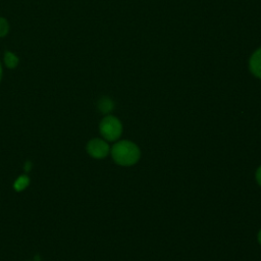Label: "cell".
I'll list each match as a JSON object with an SVG mask.
<instances>
[{"label":"cell","mask_w":261,"mask_h":261,"mask_svg":"<svg viewBox=\"0 0 261 261\" xmlns=\"http://www.w3.org/2000/svg\"><path fill=\"white\" fill-rule=\"evenodd\" d=\"M112 158L122 166H130L138 162L141 156L139 147L130 141H120L111 149Z\"/></svg>","instance_id":"1"},{"label":"cell","mask_w":261,"mask_h":261,"mask_svg":"<svg viewBox=\"0 0 261 261\" xmlns=\"http://www.w3.org/2000/svg\"><path fill=\"white\" fill-rule=\"evenodd\" d=\"M122 132V125L118 118L108 115L100 122V133L108 141L117 140Z\"/></svg>","instance_id":"2"},{"label":"cell","mask_w":261,"mask_h":261,"mask_svg":"<svg viewBox=\"0 0 261 261\" xmlns=\"http://www.w3.org/2000/svg\"><path fill=\"white\" fill-rule=\"evenodd\" d=\"M87 150L91 156L95 158H104L109 153V146L103 140L94 139L88 143Z\"/></svg>","instance_id":"3"},{"label":"cell","mask_w":261,"mask_h":261,"mask_svg":"<svg viewBox=\"0 0 261 261\" xmlns=\"http://www.w3.org/2000/svg\"><path fill=\"white\" fill-rule=\"evenodd\" d=\"M250 70L254 76L261 79V48L252 55L250 59Z\"/></svg>","instance_id":"4"},{"label":"cell","mask_w":261,"mask_h":261,"mask_svg":"<svg viewBox=\"0 0 261 261\" xmlns=\"http://www.w3.org/2000/svg\"><path fill=\"white\" fill-rule=\"evenodd\" d=\"M114 107L113 101L108 97H103L98 102V108L102 113H109Z\"/></svg>","instance_id":"5"},{"label":"cell","mask_w":261,"mask_h":261,"mask_svg":"<svg viewBox=\"0 0 261 261\" xmlns=\"http://www.w3.org/2000/svg\"><path fill=\"white\" fill-rule=\"evenodd\" d=\"M5 62L8 68L15 69L19 64V58L14 53L7 51L5 55Z\"/></svg>","instance_id":"6"},{"label":"cell","mask_w":261,"mask_h":261,"mask_svg":"<svg viewBox=\"0 0 261 261\" xmlns=\"http://www.w3.org/2000/svg\"><path fill=\"white\" fill-rule=\"evenodd\" d=\"M29 182H30V181H29V178H28V177L22 176V177H20V178L16 181V183H15V189H16L17 191H22V190H24L25 188L28 187Z\"/></svg>","instance_id":"7"},{"label":"cell","mask_w":261,"mask_h":261,"mask_svg":"<svg viewBox=\"0 0 261 261\" xmlns=\"http://www.w3.org/2000/svg\"><path fill=\"white\" fill-rule=\"evenodd\" d=\"M10 26L6 19L0 18V37H4L9 33Z\"/></svg>","instance_id":"8"},{"label":"cell","mask_w":261,"mask_h":261,"mask_svg":"<svg viewBox=\"0 0 261 261\" xmlns=\"http://www.w3.org/2000/svg\"><path fill=\"white\" fill-rule=\"evenodd\" d=\"M256 180H257V183L261 186V166L256 171Z\"/></svg>","instance_id":"9"},{"label":"cell","mask_w":261,"mask_h":261,"mask_svg":"<svg viewBox=\"0 0 261 261\" xmlns=\"http://www.w3.org/2000/svg\"><path fill=\"white\" fill-rule=\"evenodd\" d=\"M258 242H259V244L261 245V230H260V232L258 233Z\"/></svg>","instance_id":"10"},{"label":"cell","mask_w":261,"mask_h":261,"mask_svg":"<svg viewBox=\"0 0 261 261\" xmlns=\"http://www.w3.org/2000/svg\"><path fill=\"white\" fill-rule=\"evenodd\" d=\"M2 77H3V68H2V64H0V80H2Z\"/></svg>","instance_id":"11"},{"label":"cell","mask_w":261,"mask_h":261,"mask_svg":"<svg viewBox=\"0 0 261 261\" xmlns=\"http://www.w3.org/2000/svg\"><path fill=\"white\" fill-rule=\"evenodd\" d=\"M26 169H27V170H29V169H30V163H27V165H26Z\"/></svg>","instance_id":"12"}]
</instances>
